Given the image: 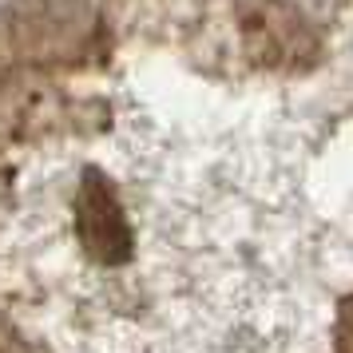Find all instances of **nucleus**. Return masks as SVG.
<instances>
[{
	"label": "nucleus",
	"mask_w": 353,
	"mask_h": 353,
	"mask_svg": "<svg viewBox=\"0 0 353 353\" xmlns=\"http://www.w3.org/2000/svg\"><path fill=\"white\" fill-rule=\"evenodd\" d=\"M80 230H83V242H88L99 258H108V262H119L131 246V234H128L123 214H119V203H115L112 191H108L96 175L83 179Z\"/></svg>",
	"instance_id": "1"
}]
</instances>
